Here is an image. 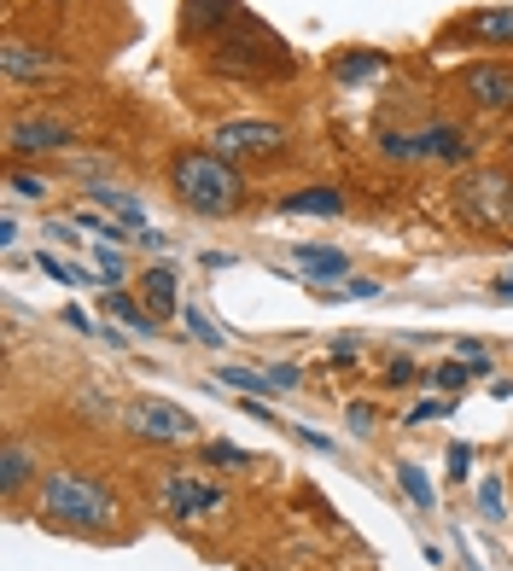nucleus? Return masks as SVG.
I'll return each mask as SVG.
<instances>
[{
  "label": "nucleus",
  "instance_id": "obj_24",
  "mask_svg": "<svg viewBox=\"0 0 513 571\" xmlns=\"http://www.w3.org/2000/svg\"><path fill=\"white\" fill-rule=\"evenodd\" d=\"M321 303H356V298H379V280H344V286H309Z\"/></svg>",
  "mask_w": 513,
  "mask_h": 571
},
{
  "label": "nucleus",
  "instance_id": "obj_36",
  "mask_svg": "<svg viewBox=\"0 0 513 571\" xmlns=\"http://www.w3.org/2000/svg\"><path fill=\"white\" fill-rule=\"evenodd\" d=\"M438 414H449V403H420V408H409V426H420V420H438Z\"/></svg>",
  "mask_w": 513,
  "mask_h": 571
},
{
  "label": "nucleus",
  "instance_id": "obj_23",
  "mask_svg": "<svg viewBox=\"0 0 513 571\" xmlns=\"http://www.w3.org/2000/svg\"><path fill=\"white\" fill-rule=\"evenodd\" d=\"M35 269L47 274V280H59V286H94V269H70L65 257H53V251H41Z\"/></svg>",
  "mask_w": 513,
  "mask_h": 571
},
{
  "label": "nucleus",
  "instance_id": "obj_31",
  "mask_svg": "<svg viewBox=\"0 0 513 571\" xmlns=\"http://www.w3.org/2000/svg\"><path fill=\"white\" fill-rule=\"evenodd\" d=\"M65 327H76V333H100V338H111V344H117V338H123V333H105L100 321H88V315H82V309H76V303H70V309H65Z\"/></svg>",
  "mask_w": 513,
  "mask_h": 571
},
{
  "label": "nucleus",
  "instance_id": "obj_9",
  "mask_svg": "<svg viewBox=\"0 0 513 571\" xmlns=\"http://www.w3.org/2000/svg\"><path fill=\"white\" fill-rule=\"evenodd\" d=\"M228 502L216 484H199V478H187V472H164V484H158V507L170 513V519H199V513H216V507Z\"/></svg>",
  "mask_w": 513,
  "mask_h": 571
},
{
  "label": "nucleus",
  "instance_id": "obj_14",
  "mask_svg": "<svg viewBox=\"0 0 513 571\" xmlns=\"http://www.w3.org/2000/svg\"><path fill=\"white\" fill-rule=\"evenodd\" d=\"M175 286H181V280H175V269H152L146 280H140V303H146L158 321H170V315H181V309H187Z\"/></svg>",
  "mask_w": 513,
  "mask_h": 571
},
{
  "label": "nucleus",
  "instance_id": "obj_20",
  "mask_svg": "<svg viewBox=\"0 0 513 571\" xmlns=\"http://www.w3.org/2000/svg\"><path fill=\"white\" fill-rule=\"evenodd\" d=\"M216 379H222V385H234V391H245V397H269V391H280L269 373H251V368H240V362H222Z\"/></svg>",
  "mask_w": 513,
  "mask_h": 571
},
{
  "label": "nucleus",
  "instance_id": "obj_12",
  "mask_svg": "<svg viewBox=\"0 0 513 571\" xmlns=\"http://www.w3.org/2000/svg\"><path fill=\"white\" fill-rule=\"evenodd\" d=\"M245 12H240V0H187L181 6V30L187 35H222V30H234Z\"/></svg>",
  "mask_w": 513,
  "mask_h": 571
},
{
  "label": "nucleus",
  "instance_id": "obj_28",
  "mask_svg": "<svg viewBox=\"0 0 513 571\" xmlns=\"http://www.w3.org/2000/svg\"><path fill=\"white\" fill-rule=\"evenodd\" d=\"M181 321H187V333L199 338V344H222V333H216V327H210L205 315H199V309H193V303H187V309H181Z\"/></svg>",
  "mask_w": 513,
  "mask_h": 571
},
{
  "label": "nucleus",
  "instance_id": "obj_34",
  "mask_svg": "<svg viewBox=\"0 0 513 571\" xmlns=\"http://www.w3.org/2000/svg\"><path fill=\"white\" fill-rule=\"evenodd\" d=\"M479 502H484L490 519H502V484H496V478H484V484H479Z\"/></svg>",
  "mask_w": 513,
  "mask_h": 571
},
{
  "label": "nucleus",
  "instance_id": "obj_32",
  "mask_svg": "<svg viewBox=\"0 0 513 571\" xmlns=\"http://www.w3.org/2000/svg\"><path fill=\"white\" fill-rule=\"evenodd\" d=\"M414 379H426V373L414 368L409 356H397V362H391V368H385V385H414Z\"/></svg>",
  "mask_w": 513,
  "mask_h": 571
},
{
  "label": "nucleus",
  "instance_id": "obj_22",
  "mask_svg": "<svg viewBox=\"0 0 513 571\" xmlns=\"http://www.w3.org/2000/svg\"><path fill=\"white\" fill-rule=\"evenodd\" d=\"M397 484H403V496H409L414 507H426V513L438 507V490H432V478L414 467V461H403V467H397Z\"/></svg>",
  "mask_w": 513,
  "mask_h": 571
},
{
  "label": "nucleus",
  "instance_id": "obj_5",
  "mask_svg": "<svg viewBox=\"0 0 513 571\" xmlns=\"http://www.w3.org/2000/svg\"><path fill=\"white\" fill-rule=\"evenodd\" d=\"M123 420H129V432L146 437V443H193V437H199V420L181 403H164V397H129Z\"/></svg>",
  "mask_w": 513,
  "mask_h": 571
},
{
  "label": "nucleus",
  "instance_id": "obj_15",
  "mask_svg": "<svg viewBox=\"0 0 513 571\" xmlns=\"http://www.w3.org/2000/svg\"><path fill=\"white\" fill-rule=\"evenodd\" d=\"M344 210V193L339 187H298L280 199V216H339Z\"/></svg>",
  "mask_w": 513,
  "mask_h": 571
},
{
  "label": "nucleus",
  "instance_id": "obj_35",
  "mask_svg": "<svg viewBox=\"0 0 513 571\" xmlns=\"http://www.w3.org/2000/svg\"><path fill=\"white\" fill-rule=\"evenodd\" d=\"M269 379L280 385V391H298V385H304V373L292 368V362H274V368H269Z\"/></svg>",
  "mask_w": 513,
  "mask_h": 571
},
{
  "label": "nucleus",
  "instance_id": "obj_2",
  "mask_svg": "<svg viewBox=\"0 0 513 571\" xmlns=\"http://www.w3.org/2000/svg\"><path fill=\"white\" fill-rule=\"evenodd\" d=\"M170 181H175V199L187 204L193 216H234L245 204V175L228 158L216 152H181L170 164Z\"/></svg>",
  "mask_w": 513,
  "mask_h": 571
},
{
  "label": "nucleus",
  "instance_id": "obj_38",
  "mask_svg": "<svg viewBox=\"0 0 513 571\" xmlns=\"http://www.w3.org/2000/svg\"><path fill=\"white\" fill-rule=\"evenodd\" d=\"M496 298H513V269L502 274V280H496Z\"/></svg>",
  "mask_w": 513,
  "mask_h": 571
},
{
  "label": "nucleus",
  "instance_id": "obj_16",
  "mask_svg": "<svg viewBox=\"0 0 513 571\" xmlns=\"http://www.w3.org/2000/svg\"><path fill=\"white\" fill-rule=\"evenodd\" d=\"M35 472H41V461L30 455V443L6 437V455H0V490H6V496H18V490L30 484Z\"/></svg>",
  "mask_w": 513,
  "mask_h": 571
},
{
  "label": "nucleus",
  "instance_id": "obj_3",
  "mask_svg": "<svg viewBox=\"0 0 513 571\" xmlns=\"http://www.w3.org/2000/svg\"><path fill=\"white\" fill-rule=\"evenodd\" d=\"M379 152L391 164H461L473 152L467 129H420V135H379Z\"/></svg>",
  "mask_w": 513,
  "mask_h": 571
},
{
  "label": "nucleus",
  "instance_id": "obj_17",
  "mask_svg": "<svg viewBox=\"0 0 513 571\" xmlns=\"http://www.w3.org/2000/svg\"><path fill=\"white\" fill-rule=\"evenodd\" d=\"M105 309H111V321H123L135 338H152V333H158V315H152L146 303H135L129 292H117V286L105 292Z\"/></svg>",
  "mask_w": 513,
  "mask_h": 571
},
{
  "label": "nucleus",
  "instance_id": "obj_13",
  "mask_svg": "<svg viewBox=\"0 0 513 571\" xmlns=\"http://www.w3.org/2000/svg\"><path fill=\"white\" fill-rule=\"evenodd\" d=\"M292 263L321 286V280H339V274H350V257L344 251H333V245H315V239H298L292 245Z\"/></svg>",
  "mask_w": 513,
  "mask_h": 571
},
{
  "label": "nucleus",
  "instance_id": "obj_7",
  "mask_svg": "<svg viewBox=\"0 0 513 571\" xmlns=\"http://www.w3.org/2000/svg\"><path fill=\"white\" fill-rule=\"evenodd\" d=\"M76 146V129L65 117H47V111H30V117H12L6 123V152H70Z\"/></svg>",
  "mask_w": 513,
  "mask_h": 571
},
{
  "label": "nucleus",
  "instance_id": "obj_37",
  "mask_svg": "<svg viewBox=\"0 0 513 571\" xmlns=\"http://www.w3.org/2000/svg\"><path fill=\"white\" fill-rule=\"evenodd\" d=\"M0 245H6V251H12V245H18V216H12V210H6V216H0Z\"/></svg>",
  "mask_w": 513,
  "mask_h": 571
},
{
  "label": "nucleus",
  "instance_id": "obj_19",
  "mask_svg": "<svg viewBox=\"0 0 513 571\" xmlns=\"http://www.w3.org/2000/svg\"><path fill=\"white\" fill-rule=\"evenodd\" d=\"M70 222H76V228H82V234H94V239H100V245H123V234H129V228H123V222H117V216H100V210H94V204H82V210H76V216H70Z\"/></svg>",
  "mask_w": 513,
  "mask_h": 571
},
{
  "label": "nucleus",
  "instance_id": "obj_21",
  "mask_svg": "<svg viewBox=\"0 0 513 571\" xmlns=\"http://www.w3.org/2000/svg\"><path fill=\"white\" fill-rule=\"evenodd\" d=\"M379 70H385V53H374V47L362 53V47H356V53H344L339 65H333V76H339V82H368Z\"/></svg>",
  "mask_w": 513,
  "mask_h": 571
},
{
  "label": "nucleus",
  "instance_id": "obj_8",
  "mask_svg": "<svg viewBox=\"0 0 513 571\" xmlns=\"http://www.w3.org/2000/svg\"><path fill=\"white\" fill-rule=\"evenodd\" d=\"M455 88L479 111H513V65L508 59H484V65H467L455 76Z\"/></svg>",
  "mask_w": 513,
  "mask_h": 571
},
{
  "label": "nucleus",
  "instance_id": "obj_26",
  "mask_svg": "<svg viewBox=\"0 0 513 571\" xmlns=\"http://www.w3.org/2000/svg\"><path fill=\"white\" fill-rule=\"evenodd\" d=\"M6 187H12L18 199H35V204L47 199V175H35V169H18V164L6 169Z\"/></svg>",
  "mask_w": 513,
  "mask_h": 571
},
{
  "label": "nucleus",
  "instance_id": "obj_27",
  "mask_svg": "<svg viewBox=\"0 0 513 571\" xmlns=\"http://www.w3.org/2000/svg\"><path fill=\"white\" fill-rule=\"evenodd\" d=\"M205 461L210 467H245L251 455H245L240 443H205Z\"/></svg>",
  "mask_w": 513,
  "mask_h": 571
},
{
  "label": "nucleus",
  "instance_id": "obj_29",
  "mask_svg": "<svg viewBox=\"0 0 513 571\" xmlns=\"http://www.w3.org/2000/svg\"><path fill=\"white\" fill-rule=\"evenodd\" d=\"M449 478H455V484L473 478V449H467V443H449Z\"/></svg>",
  "mask_w": 513,
  "mask_h": 571
},
{
  "label": "nucleus",
  "instance_id": "obj_1",
  "mask_svg": "<svg viewBox=\"0 0 513 571\" xmlns=\"http://www.w3.org/2000/svg\"><path fill=\"white\" fill-rule=\"evenodd\" d=\"M41 519L59 531H105L117 519V496L105 490V478L94 472L59 467L41 478Z\"/></svg>",
  "mask_w": 513,
  "mask_h": 571
},
{
  "label": "nucleus",
  "instance_id": "obj_18",
  "mask_svg": "<svg viewBox=\"0 0 513 571\" xmlns=\"http://www.w3.org/2000/svg\"><path fill=\"white\" fill-rule=\"evenodd\" d=\"M88 199L100 204V210H111L123 228H140V234H146V204H140L135 193H123V187H88Z\"/></svg>",
  "mask_w": 513,
  "mask_h": 571
},
{
  "label": "nucleus",
  "instance_id": "obj_4",
  "mask_svg": "<svg viewBox=\"0 0 513 571\" xmlns=\"http://www.w3.org/2000/svg\"><path fill=\"white\" fill-rule=\"evenodd\" d=\"M455 210L473 228H513V181L496 175V169H479L455 187Z\"/></svg>",
  "mask_w": 513,
  "mask_h": 571
},
{
  "label": "nucleus",
  "instance_id": "obj_11",
  "mask_svg": "<svg viewBox=\"0 0 513 571\" xmlns=\"http://www.w3.org/2000/svg\"><path fill=\"white\" fill-rule=\"evenodd\" d=\"M0 70L6 82H41L53 70V53L41 41H24V35H6V53H0Z\"/></svg>",
  "mask_w": 513,
  "mask_h": 571
},
{
  "label": "nucleus",
  "instance_id": "obj_10",
  "mask_svg": "<svg viewBox=\"0 0 513 571\" xmlns=\"http://www.w3.org/2000/svg\"><path fill=\"white\" fill-rule=\"evenodd\" d=\"M455 41H479V47H513V6H479L473 18L449 24Z\"/></svg>",
  "mask_w": 513,
  "mask_h": 571
},
{
  "label": "nucleus",
  "instance_id": "obj_33",
  "mask_svg": "<svg viewBox=\"0 0 513 571\" xmlns=\"http://www.w3.org/2000/svg\"><path fill=\"white\" fill-rule=\"evenodd\" d=\"M94 269H100L105 280H123V257H117V245H105V251H94Z\"/></svg>",
  "mask_w": 513,
  "mask_h": 571
},
{
  "label": "nucleus",
  "instance_id": "obj_25",
  "mask_svg": "<svg viewBox=\"0 0 513 571\" xmlns=\"http://www.w3.org/2000/svg\"><path fill=\"white\" fill-rule=\"evenodd\" d=\"M473 362H461V356H455V362H444V368L438 373H426V379H432V385H438V391H444V397H455V391H467V379H473Z\"/></svg>",
  "mask_w": 513,
  "mask_h": 571
},
{
  "label": "nucleus",
  "instance_id": "obj_30",
  "mask_svg": "<svg viewBox=\"0 0 513 571\" xmlns=\"http://www.w3.org/2000/svg\"><path fill=\"white\" fill-rule=\"evenodd\" d=\"M344 420H350V432H356V437H368V432H374V403H350V408H344Z\"/></svg>",
  "mask_w": 513,
  "mask_h": 571
},
{
  "label": "nucleus",
  "instance_id": "obj_6",
  "mask_svg": "<svg viewBox=\"0 0 513 571\" xmlns=\"http://www.w3.org/2000/svg\"><path fill=\"white\" fill-rule=\"evenodd\" d=\"M210 146H216V158H280L286 152V123H269V117H240V123H222L216 135H210Z\"/></svg>",
  "mask_w": 513,
  "mask_h": 571
}]
</instances>
